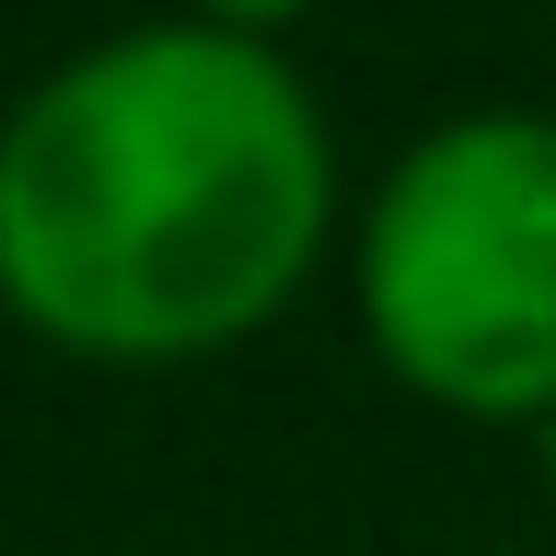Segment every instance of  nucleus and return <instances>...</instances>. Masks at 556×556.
<instances>
[{"mask_svg": "<svg viewBox=\"0 0 556 556\" xmlns=\"http://www.w3.org/2000/svg\"><path fill=\"white\" fill-rule=\"evenodd\" d=\"M325 232L337 151L278 35L128 24L0 116V302L70 359H220L290 313Z\"/></svg>", "mask_w": 556, "mask_h": 556, "instance_id": "f257e3e1", "label": "nucleus"}, {"mask_svg": "<svg viewBox=\"0 0 556 556\" xmlns=\"http://www.w3.org/2000/svg\"><path fill=\"white\" fill-rule=\"evenodd\" d=\"M348 278L406 394L533 429L556 406V116L486 104L406 139L359 208Z\"/></svg>", "mask_w": 556, "mask_h": 556, "instance_id": "f03ea898", "label": "nucleus"}, {"mask_svg": "<svg viewBox=\"0 0 556 556\" xmlns=\"http://www.w3.org/2000/svg\"><path fill=\"white\" fill-rule=\"evenodd\" d=\"M198 24H232V35H278V24H302L313 0H186Z\"/></svg>", "mask_w": 556, "mask_h": 556, "instance_id": "7ed1b4c3", "label": "nucleus"}, {"mask_svg": "<svg viewBox=\"0 0 556 556\" xmlns=\"http://www.w3.org/2000/svg\"><path fill=\"white\" fill-rule=\"evenodd\" d=\"M533 441H545V486H556V406H545V417H533Z\"/></svg>", "mask_w": 556, "mask_h": 556, "instance_id": "20e7f679", "label": "nucleus"}]
</instances>
